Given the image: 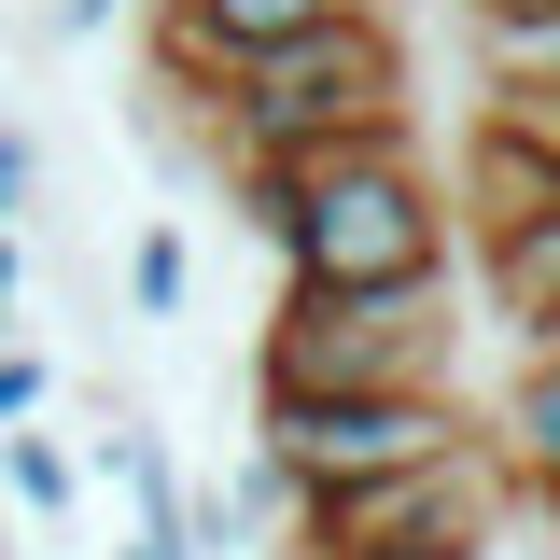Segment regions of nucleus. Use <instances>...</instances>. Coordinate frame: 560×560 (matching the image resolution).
<instances>
[{"label":"nucleus","instance_id":"1","mask_svg":"<svg viewBox=\"0 0 560 560\" xmlns=\"http://www.w3.org/2000/svg\"><path fill=\"white\" fill-rule=\"evenodd\" d=\"M238 197L280 238V280H337V294H364V280H448V183L420 168L407 127L323 140V154H294V168L238 183Z\"/></svg>","mask_w":560,"mask_h":560},{"label":"nucleus","instance_id":"2","mask_svg":"<svg viewBox=\"0 0 560 560\" xmlns=\"http://www.w3.org/2000/svg\"><path fill=\"white\" fill-rule=\"evenodd\" d=\"M197 98H210V154H238V183H267V168L323 154V140L407 127V43H393L378 0H350V14L294 28V43H267V57H224Z\"/></svg>","mask_w":560,"mask_h":560},{"label":"nucleus","instance_id":"3","mask_svg":"<svg viewBox=\"0 0 560 560\" xmlns=\"http://www.w3.org/2000/svg\"><path fill=\"white\" fill-rule=\"evenodd\" d=\"M267 393H463V308L448 280H280L267 308Z\"/></svg>","mask_w":560,"mask_h":560},{"label":"nucleus","instance_id":"4","mask_svg":"<svg viewBox=\"0 0 560 560\" xmlns=\"http://www.w3.org/2000/svg\"><path fill=\"white\" fill-rule=\"evenodd\" d=\"M463 434H477L463 393H267V407H253V463H267L294 504H323V490L407 477V463L463 448Z\"/></svg>","mask_w":560,"mask_h":560},{"label":"nucleus","instance_id":"5","mask_svg":"<svg viewBox=\"0 0 560 560\" xmlns=\"http://www.w3.org/2000/svg\"><path fill=\"white\" fill-rule=\"evenodd\" d=\"M504 504H518L504 448H490V434H463V448H434V463H407V477L323 490V504H294V518H308V547H323V560H350V547H407V560H490V547H504Z\"/></svg>","mask_w":560,"mask_h":560},{"label":"nucleus","instance_id":"6","mask_svg":"<svg viewBox=\"0 0 560 560\" xmlns=\"http://www.w3.org/2000/svg\"><path fill=\"white\" fill-rule=\"evenodd\" d=\"M323 14H350V0H154V43H168L183 84H210L224 57H267V43L323 28Z\"/></svg>","mask_w":560,"mask_h":560},{"label":"nucleus","instance_id":"7","mask_svg":"<svg viewBox=\"0 0 560 560\" xmlns=\"http://www.w3.org/2000/svg\"><path fill=\"white\" fill-rule=\"evenodd\" d=\"M490 448H504V477H518V490H547V504H560V337H533V350H518Z\"/></svg>","mask_w":560,"mask_h":560},{"label":"nucleus","instance_id":"8","mask_svg":"<svg viewBox=\"0 0 560 560\" xmlns=\"http://www.w3.org/2000/svg\"><path fill=\"white\" fill-rule=\"evenodd\" d=\"M490 84H560V0H477Z\"/></svg>","mask_w":560,"mask_h":560},{"label":"nucleus","instance_id":"9","mask_svg":"<svg viewBox=\"0 0 560 560\" xmlns=\"http://www.w3.org/2000/svg\"><path fill=\"white\" fill-rule=\"evenodd\" d=\"M183 294H197L183 224H140V238H127V308H140V323H183Z\"/></svg>","mask_w":560,"mask_h":560},{"label":"nucleus","instance_id":"10","mask_svg":"<svg viewBox=\"0 0 560 560\" xmlns=\"http://www.w3.org/2000/svg\"><path fill=\"white\" fill-rule=\"evenodd\" d=\"M0 477H14V504H28V518H70V504H84V463H70L57 434H28V420L0 434Z\"/></svg>","mask_w":560,"mask_h":560},{"label":"nucleus","instance_id":"11","mask_svg":"<svg viewBox=\"0 0 560 560\" xmlns=\"http://www.w3.org/2000/svg\"><path fill=\"white\" fill-rule=\"evenodd\" d=\"M490 127H504V140H533V154L560 168V84H490Z\"/></svg>","mask_w":560,"mask_h":560},{"label":"nucleus","instance_id":"12","mask_svg":"<svg viewBox=\"0 0 560 560\" xmlns=\"http://www.w3.org/2000/svg\"><path fill=\"white\" fill-rule=\"evenodd\" d=\"M28 210H43V140L0 113V224H28Z\"/></svg>","mask_w":560,"mask_h":560},{"label":"nucleus","instance_id":"13","mask_svg":"<svg viewBox=\"0 0 560 560\" xmlns=\"http://www.w3.org/2000/svg\"><path fill=\"white\" fill-rule=\"evenodd\" d=\"M0 323H28V224H0Z\"/></svg>","mask_w":560,"mask_h":560},{"label":"nucleus","instance_id":"14","mask_svg":"<svg viewBox=\"0 0 560 560\" xmlns=\"http://www.w3.org/2000/svg\"><path fill=\"white\" fill-rule=\"evenodd\" d=\"M113 14H127V0H57V43H98Z\"/></svg>","mask_w":560,"mask_h":560},{"label":"nucleus","instance_id":"15","mask_svg":"<svg viewBox=\"0 0 560 560\" xmlns=\"http://www.w3.org/2000/svg\"><path fill=\"white\" fill-rule=\"evenodd\" d=\"M113 560H197V547H183V533H127Z\"/></svg>","mask_w":560,"mask_h":560},{"label":"nucleus","instance_id":"16","mask_svg":"<svg viewBox=\"0 0 560 560\" xmlns=\"http://www.w3.org/2000/svg\"><path fill=\"white\" fill-rule=\"evenodd\" d=\"M350 560H407V547H350Z\"/></svg>","mask_w":560,"mask_h":560}]
</instances>
